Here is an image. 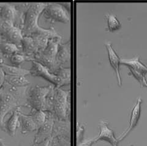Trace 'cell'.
Here are the masks:
<instances>
[{
    "label": "cell",
    "instance_id": "obj_8",
    "mask_svg": "<svg viewBox=\"0 0 147 146\" xmlns=\"http://www.w3.org/2000/svg\"><path fill=\"white\" fill-rule=\"evenodd\" d=\"M46 113L47 119L44 124L36 130L37 132L33 140V144L43 142L51 138L55 119L52 114L47 112H46Z\"/></svg>",
    "mask_w": 147,
    "mask_h": 146
},
{
    "label": "cell",
    "instance_id": "obj_24",
    "mask_svg": "<svg viewBox=\"0 0 147 146\" xmlns=\"http://www.w3.org/2000/svg\"><path fill=\"white\" fill-rule=\"evenodd\" d=\"M95 143L94 139H89L87 141H83L81 143H80L78 146H91L94 143Z\"/></svg>",
    "mask_w": 147,
    "mask_h": 146
},
{
    "label": "cell",
    "instance_id": "obj_11",
    "mask_svg": "<svg viewBox=\"0 0 147 146\" xmlns=\"http://www.w3.org/2000/svg\"><path fill=\"white\" fill-rule=\"evenodd\" d=\"M20 107H17L11 112L8 119L4 122V131L11 137H13L16 134L18 128L19 127V119Z\"/></svg>",
    "mask_w": 147,
    "mask_h": 146
},
{
    "label": "cell",
    "instance_id": "obj_21",
    "mask_svg": "<svg viewBox=\"0 0 147 146\" xmlns=\"http://www.w3.org/2000/svg\"><path fill=\"white\" fill-rule=\"evenodd\" d=\"M28 115L33 119L38 129L44 124L46 119H47V113L42 110L31 109Z\"/></svg>",
    "mask_w": 147,
    "mask_h": 146
},
{
    "label": "cell",
    "instance_id": "obj_2",
    "mask_svg": "<svg viewBox=\"0 0 147 146\" xmlns=\"http://www.w3.org/2000/svg\"><path fill=\"white\" fill-rule=\"evenodd\" d=\"M47 3H28L23 15L21 30L24 37H31L34 34L42 33L45 28L39 25V18Z\"/></svg>",
    "mask_w": 147,
    "mask_h": 146
},
{
    "label": "cell",
    "instance_id": "obj_3",
    "mask_svg": "<svg viewBox=\"0 0 147 146\" xmlns=\"http://www.w3.org/2000/svg\"><path fill=\"white\" fill-rule=\"evenodd\" d=\"M53 85H35L29 86L26 90V107L34 110H44L46 97L53 88Z\"/></svg>",
    "mask_w": 147,
    "mask_h": 146
},
{
    "label": "cell",
    "instance_id": "obj_23",
    "mask_svg": "<svg viewBox=\"0 0 147 146\" xmlns=\"http://www.w3.org/2000/svg\"><path fill=\"white\" fill-rule=\"evenodd\" d=\"M9 59L12 66L16 67H20L22 64L26 61L25 56L21 52L13 54Z\"/></svg>",
    "mask_w": 147,
    "mask_h": 146
},
{
    "label": "cell",
    "instance_id": "obj_27",
    "mask_svg": "<svg viewBox=\"0 0 147 146\" xmlns=\"http://www.w3.org/2000/svg\"><path fill=\"white\" fill-rule=\"evenodd\" d=\"M4 77H5V75H4L1 68L0 67V89L1 88V86L4 83Z\"/></svg>",
    "mask_w": 147,
    "mask_h": 146
},
{
    "label": "cell",
    "instance_id": "obj_5",
    "mask_svg": "<svg viewBox=\"0 0 147 146\" xmlns=\"http://www.w3.org/2000/svg\"><path fill=\"white\" fill-rule=\"evenodd\" d=\"M24 36L22 30L13 25L0 21V42H8L16 45L21 52Z\"/></svg>",
    "mask_w": 147,
    "mask_h": 146
},
{
    "label": "cell",
    "instance_id": "obj_13",
    "mask_svg": "<svg viewBox=\"0 0 147 146\" xmlns=\"http://www.w3.org/2000/svg\"><path fill=\"white\" fill-rule=\"evenodd\" d=\"M17 11L13 3H0V21L14 25Z\"/></svg>",
    "mask_w": 147,
    "mask_h": 146
},
{
    "label": "cell",
    "instance_id": "obj_16",
    "mask_svg": "<svg viewBox=\"0 0 147 146\" xmlns=\"http://www.w3.org/2000/svg\"><path fill=\"white\" fill-rule=\"evenodd\" d=\"M19 128L23 135H27L38 130L32 117L29 115H24L22 112L20 113Z\"/></svg>",
    "mask_w": 147,
    "mask_h": 146
},
{
    "label": "cell",
    "instance_id": "obj_1",
    "mask_svg": "<svg viewBox=\"0 0 147 146\" xmlns=\"http://www.w3.org/2000/svg\"><path fill=\"white\" fill-rule=\"evenodd\" d=\"M69 92L53 86L45 98L44 111L54 116L56 120L67 121L70 108Z\"/></svg>",
    "mask_w": 147,
    "mask_h": 146
},
{
    "label": "cell",
    "instance_id": "obj_9",
    "mask_svg": "<svg viewBox=\"0 0 147 146\" xmlns=\"http://www.w3.org/2000/svg\"><path fill=\"white\" fill-rule=\"evenodd\" d=\"M142 102V100L139 97L137 100V102L135 105L133 106L132 111L131 113V116L129 119V126L126 130L123 133H122L117 138L118 141H121L123 139H125L127 135L134 129L135 127L138 124V122L139 121V119L141 115V104Z\"/></svg>",
    "mask_w": 147,
    "mask_h": 146
},
{
    "label": "cell",
    "instance_id": "obj_12",
    "mask_svg": "<svg viewBox=\"0 0 147 146\" xmlns=\"http://www.w3.org/2000/svg\"><path fill=\"white\" fill-rule=\"evenodd\" d=\"M39 50L33 39L31 37H24L22 42L21 53L24 54L26 61L33 62Z\"/></svg>",
    "mask_w": 147,
    "mask_h": 146
},
{
    "label": "cell",
    "instance_id": "obj_22",
    "mask_svg": "<svg viewBox=\"0 0 147 146\" xmlns=\"http://www.w3.org/2000/svg\"><path fill=\"white\" fill-rule=\"evenodd\" d=\"M105 19L107 21V23L108 26V31L110 32H112L119 29L121 28V24L119 21L118 20L116 15L111 13H108L105 15Z\"/></svg>",
    "mask_w": 147,
    "mask_h": 146
},
{
    "label": "cell",
    "instance_id": "obj_6",
    "mask_svg": "<svg viewBox=\"0 0 147 146\" xmlns=\"http://www.w3.org/2000/svg\"><path fill=\"white\" fill-rule=\"evenodd\" d=\"M30 75L33 77H39L50 82L53 86L57 88H61L64 86L63 81L58 77L52 74L47 68H46L40 63L31 62V67L30 69Z\"/></svg>",
    "mask_w": 147,
    "mask_h": 146
},
{
    "label": "cell",
    "instance_id": "obj_19",
    "mask_svg": "<svg viewBox=\"0 0 147 146\" xmlns=\"http://www.w3.org/2000/svg\"><path fill=\"white\" fill-rule=\"evenodd\" d=\"M4 83H6L14 87H29L30 85V81L28 80L25 76H9L5 75Z\"/></svg>",
    "mask_w": 147,
    "mask_h": 146
},
{
    "label": "cell",
    "instance_id": "obj_17",
    "mask_svg": "<svg viewBox=\"0 0 147 146\" xmlns=\"http://www.w3.org/2000/svg\"><path fill=\"white\" fill-rule=\"evenodd\" d=\"M120 62L127 66L129 69L135 70L144 75L147 74V67L140 61V57L136 56L132 59H121Z\"/></svg>",
    "mask_w": 147,
    "mask_h": 146
},
{
    "label": "cell",
    "instance_id": "obj_18",
    "mask_svg": "<svg viewBox=\"0 0 147 146\" xmlns=\"http://www.w3.org/2000/svg\"><path fill=\"white\" fill-rule=\"evenodd\" d=\"M5 75L9 76H26L30 75V70L25 69L21 67H16L8 65L4 63L0 66Z\"/></svg>",
    "mask_w": 147,
    "mask_h": 146
},
{
    "label": "cell",
    "instance_id": "obj_7",
    "mask_svg": "<svg viewBox=\"0 0 147 146\" xmlns=\"http://www.w3.org/2000/svg\"><path fill=\"white\" fill-rule=\"evenodd\" d=\"M17 107H20L18 100L9 93L3 92L0 97V129L4 131V117Z\"/></svg>",
    "mask_w": 147,
    "mask_h": 146
},
{
    "label": "cell",
    "instance_id": "obj_15",
    "mask_svg": "<svg viewBox=\"0 0 147 146\" xmlns=\"http://www.w3.org/2000/svg\"><path fill=\"white\" fill-rule=\"evenodd\" d=\"M71 59L70 42L59 44L58 52L55 59L56 64L58 67H63L64 64L69 62Z\"/></svg>",
    "mask_w": 147,
    "mask_h": 146
},
{
    "label": "cell",
    "instance_id": "obj_10",
    "mask_svg": "<svg viewBox=\"0 0 147 146\" xmlns=\"http://www.w3.org/2000/svg\"><path fill=\"white\" fill-rule=\"evenodd\" d=\"M99 133L98 136L94 138L95 143L103 140L109 142L113 146H118L119 141L115 138L113 131L108 126V123L105 121H101L99 125Z\"/></svg>",
    "mask_w": 147,
    "mask_h": 146
},
{
    "label": "cell",
    "instance_id": "obj_4",
    "mask_svg": "<svg viewBox=\"0 0 147 146\" xmlns=\"http://www.w3.org/2000/svg\"><path fill=\"white\" fill-rule=\"evenodd\" d=\"M41 16L50 23L55 22L68 23L70 21L69 10L65 5L59 3H47Z\"/></svg>",
    "mask_w": 147,
    "mask_h": 146
},
{
    "label": "cell",
    "instance_id": "obj_28",
    "mask_svg": "<svg viewBox=\"0 0 147 146\" xmlns=\"http://www.w3.org/2000/svg\"><path fill=\"white\" fill-rule=\"evenodd\" d=\"M0 146H7L4 143V141L1 138H0Z\"/></svg>",
    "mask_w": 147,
    "mask_h": 146
},
{
    "label": "cell",
    "instance_id": "obj_25",
    "mask_svg": "<svg viewBox=\"0 0 147 146\" xmlns=\"http://www.w3.org/2000/svg\"><path fill=\"white\" fill-rule=\"evenodd\" d=\"M79 130H78L77 131V138H78V141H79V142H80V140L82 138V136L84 133V127H83V126H79Z\"/></svg>",
    "mask_w": 147,
    "mask_h": 146
},
{
    "label": "cell",
    "instance_id": "obj_29",
    "mask_svg": "<svg viewBox=\"0 0 147 146\" xmlns=\"http://www.w3.org/2000/svg\"><path fill=\"white\" fill-rule=\"evenodd\" d=\"M144 86H146V87L147 88V81H146L145 83H144Z\"/></svg>",
    "mask_w": 147,
    "mask_h": 146
},
{
    "label": "cell",
    "instance_id": "obj_26",
    "mask_svg": "<svg viewBox=\"0 0 147 146\" xmlns=\"http://www.w3.org/2000/svg\"><path fill=\"white\" fill-rule=\"evenodd\" d=\"M50 139H48L45 141H43V142H41L39 143H37V144H33L31 146H50Z\"/></svg>",
    "mask_w": 147,
    "mask_h": 146
},
{
    "label": "cell",
    "instance_id": "obj_14",
    "mask_svg": "<svg viewBox=\"0 0 147 146\" xmlns=\"http://www.w3.org/2000/svg\"><path fill=\"white\" fill-rule=\"evenodd\" d=\"M105 46L107 48L108 52V56H109V60L110 62V65L113 67L117 77V80L119 86H121V77L120 74V60L121 59L119 58L117 53L113 50L111 43L108 42L105 44Z\"/></svg>",
    "mask_w": 147,
    "mask_h": 146
},
{
    "label": "cell",
    "instance_id": "obj_20",
    "mask_svg": "<svg viewBox=\"0 0 147 146\" xmlns=\"http://www.w3.org/2000/svg\"><path fill=\"white\" fill-rule=\"evenodd\" d=\"M20 52L16 45L8 42H0V54L4 58L9 59L13 54Z\"/></svg>",
    "mask_w": 147,
    "mask_h": 146
}]
</instances>
